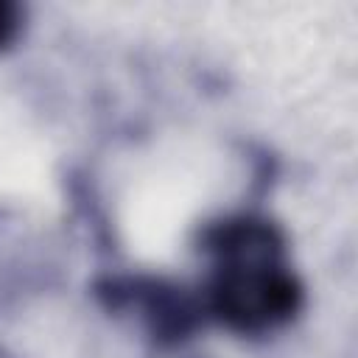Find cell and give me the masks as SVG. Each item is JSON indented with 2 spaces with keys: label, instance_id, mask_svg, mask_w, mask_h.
I'll return each mask as SVG.
<instances>
[{
  "label": "cell",
  "instance_id": "1",
  "mask_svg": "<svg viewBox=\"0 0 358 358\" xmlns=\"http://www.w3.org/2000/svg\"><path fill=\"white\" fill-rule=\"evenodd\" d=\"M11 25H14V22H11V11H8L6 6H0V42H3L6 36H8Z\"/></svg>",
  "mask_w": 358,
  "mask_h": 358
}]
</instances>
